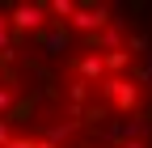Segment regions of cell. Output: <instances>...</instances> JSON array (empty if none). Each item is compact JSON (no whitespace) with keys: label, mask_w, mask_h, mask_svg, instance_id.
<instances>
[{"label":"cell","mask_w":152,"mask_h":148,"mask_svg":"<svg viewBox=\"0 0 152 148\" xmlns=\"http://www.w3.org/2000/svg\"><path fill=\"white\" fill-rule=\"evenodd\" d=\"M9 17H13V30H17V34H47L51 9H47V4H30V0H21V4L9 9Z\"/></svg>","instance_id":"cell-1"},{"label":"cell","mask_w":152,"mask_h":148,"mask_svg":"<svg viewBox=\"0 0 152 148\" xmlns=\"http://www.w3.org/2000/svg\"><path fill=\"white\" fill-rule=\"evenodd\" d=\"M110 26H114V17H110L106 4H80V9H76V17L68 21V30H76V34H93V38H97L102 30H110Z\"/></svg>","instance_id":"cell-2"},{"label":"cell","mask_w":152,"mask_h":148,"mask_svg":"<svg viewBox=\"0 0 152 148\" xmlns=\"http://www.w3.org/2000/svg\"><path fill=\"white\" fill-rule=\"evenodd\" d=\"M102 97L114 102L118 110H135V106H140V85L127 81V76H106V81H102Z\"/></svg>","instance_id":"cell-3"},{"label":"cell","mask_w":152,"mask_h":148,"mask_svg":"<svg viewBox=\"0 0 152 148\" xmlns=\"http://www.w3.org/2000/svg\"><path fill=\"white\" fill-rule=\"evenodd\" d=\"M76 76H80V81H89V85H102V81L110 76V68H106V55H97V51L80 55V59H76Z\"/></svg>","instance_id":"cell-4"},{"label":"cell","mask_w":152,"mask_h":148,"mask_svg":"<svg viewBox=\"0 0 152 148\" xmlns=\"http://www.w3.org/2000/svg\"><path fill=\"white\" fill-rule=\"evenodd\" d=\"M38 42H42V55H64L68 42H72V30L68 26H51L47 34H38Z\"/></svg>","instance_id":"cell-5"},{"label":"cell","mask_w":152,"mask_h":148,"mask_svg":"<svg viewBox=\"0 0 152 148\" xmlns=\"http://www.w3.org/2000/svg\"><path fill=\"white\" fill-rule=\"evenodd\" d=\"M13 42H17V30H13V17L0 9V59L13 55Z\"/></svg>","instance_id":"cell-6"},{"label":"cell","mask_w":152,"mask_h":148,"mask_svg":"<svg viewBox=\"0 0 152 148\" xmlns=\"http://www.w3.org/2000/svg\"><path fill=\"white\" fill-rule=\"evenodd\" d=\"M72 131H76V123H55V127H47V136H42V140H51L55 148H64V144L72 140Z\"/></svg>","instance_id":"cell-7"},{"label":"cell","mask_w":152,"mask_h":148,"mask_svg":"<svg viewBox=\"0 0 152 148\" xmlns=\"http://www.w3.org/2000/svg\"><path fill=\"white\" fill-rule=\"evenodd\" d=\"M106 68H110V76L127 72V68H131V51H127V47H123V51H110V55H106Z\"/></svg>","instance_id":"cell-8"},{"label":"cell","mask_w":152,"mask_h":148,"mask_svg":"<svg viewBox=\"0 0 152 148\" xmlns=\"http://www.w3.org/2000/svg\"><path fill=\"white\" fill-rule=\"evenodd\" d=\"M51 17H59V21H72V17H76V9H80V4H76V0H51Z\"/></svg>","instance_id":"cell-9"},{"label":"cell","mask_w":152,"mask_h":148,"mask_svg":"<svg viewBox=\"0 0 152 148\" xmlns=\"http://www.w3.org/2000/svg\"><path fill=\"white\" fill-rule=\"evenodd\" d=\"M13 106H17V89L13 85H0V119L13 114Z\"/></svg>","instance_id":"cell-10"},{"label":"cell","mask_w":152,"mask_h":148,"mask_svg":"<svg viewBox=\"0 0 152 148\" xmlns=\"http://www.w3.org/2000/svg\"><path fill=\"white\" fill-rule=\"evenodd\" d=\"M89 97V81H80V76H76L72 85H68V106H80Z\"/></svg>","instance_id":"cell-11"},{"label":"cell","mask_w":152,"mask_h":148,"mask_svg":"<svg viewBox=\"0 0 152 148\" xmlns=\"http://www.w3.org/2000/svg\"><path fill=\"white\" fill-rule=\"evenodd\" d=\"M13 140H17V136H13V123H9V119H0V148H9Z\"/></svg>","instance_id":"cell-12"},{"label":"cell","mask_w":152,"mask_h":148,"mask_svg":"<svg viewBox=\"0 0 152 148\" xmlns=\"http://www.w3.org/2000/svg\"><path fill=\"white\" fill-rule=\"evenodd\" d=\"M9 148H38V140H30V136H17Z\"/></svg>","instance_id":"cell-13"},{"label":"cell","mask_w":152,"mask_h":148,"mask_svg":"<svg viewBox=\"0 0 152 148\" xmlns=\"http://www.w3.org/2000/svg\"><path fill=\"white\" fill-rule=\"evenodd\" d=\"M123 148H148V144H123Z\"/></svg>","instance_id":"cell-14"},{"label":"cell","mask_w":152,"mask_h":148,"mask_svg":"<svg viewBox=\"0 0 152 148\" xmlns=\"http://www.w3.org/2000/svg\"><path fill=\"white\" fill-rule=\"evenodd\" d=\"M0 85H4V81H0Z\"/></svg>","instance_id":"cell-15"}]
</instances>
